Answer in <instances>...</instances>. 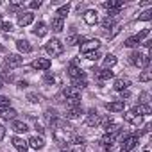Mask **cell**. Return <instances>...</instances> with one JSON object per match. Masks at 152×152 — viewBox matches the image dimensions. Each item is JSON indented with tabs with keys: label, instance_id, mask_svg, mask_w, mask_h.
<instances>
[{
	"label": "cell",
	"instance_id": "cell-29",
	"mask_svg": "<svg viewBox=\"0 0 152 152\" xmlns=\"http://www.w3.org/2000/svg\"><path fill=\"white\" fill-rule=\"evenodd\" d=\"M83 41V38L79 36V34H70L68 38H66V45H77V43H81Z\"/></svg>",
	"mask_w": 152,
	"mask_h": 152
},
{
	"label": "cell",
	"instance_id": "cell-45",
	"mask_svg": "<svg viewBox=\"0 0 152 152\" xmlns=\"http://www.w3.org/2000/svg\"><path fill=\"white\" fill-rule=\"evenodd\" d=\"M129 97H131L129 90H124V91H122V100H124V99H129Z\"/></svg>",
	"mask_w": 152,
	"mask_h": 152
},
{
	"label": "cell",
	"instance_id": "cell-1",
	"mask_svg": "<svg viewBox=\"0 0 152 152\" xmlns=\"http://www.w3.org/2000/svg\"><path fill=\"white\" fill-rule=\"evenodd\" d=\"M63 50H64V47H63V43L59 41V39H50L47 45H45V52L48 54V56H52V57H57V56H61L63 54Z\"/></svg>",
	"mask_w": 152,
	"mask_h": 152
},
{
	"label": "cell",
	"instance_id": "cell-41",
	"mask_svg": "<svg viewBox=\"0 0 152 152\" xmlns=\"http://www.w3.org/2000/svg\"><path fill=\"white\" fill-rule=\"evenodd\" d=\"M148 34H150V29H143V31H141V32H140V34H138L136 38H138V39L141 41V39H143V38H147Z\"/></svg>",
	"mask_w": 152,
	"mask_h": 152
},
{
	"label": "cell",
	"instance_id": "cell-6",
	"mask_svg": "<svg viewBox=\"0 0 152 152\" xmlns=\"http://www.w3.org/2000/svg\"><path fill=\"white\" fill-rule=\"evenodd\" d=\"M136 145H138V136H136V134H131V136H127V138L124 140V143H122V152H131Z\"/></svg>",
	"mask_w": 152,
	"mask_h": 152
},
{
	"label": "cell",
	"instance_id": "cell-5",
	"mask_svg": "<svg viewBox=\"0 0 152 152\" xmlns=\"http://www.w3.org/2000/svg\"><path fill=\"white\" fill-rule=\"evenodd\" d=\"M34 22V13L32 11H22L18 13V25L20 27H27Z\"/></svg>",
	"mask_w": 152,
	"mask_h": 152
},
{
	"label": "cell",
	"instance_id": "cell-28",
	"mask_svg": "<svg viewBox=\"0 0 152 152\" xmlns=\"http://www.w3.org/2000/svg\"><path fill=\"white\" fill-rule=\"evenodd\" d=\"M68 141L73 143V145H84V138H83L81 134H75V132H72V136H70Z\"/></svg>",
	"mask_w": 152,
	"mask_h": 152
},
{
	"label": "cell",
	"instance_id": "cell-47",
	"mask_svg": "<svg viewBox=\"0 0 152 152\" xmlns=\"http://www.w3.org/2000/svg\"><path fill=\"white\" fill-rule=\"evenodd\" d=\"M2 88H4V83H2V81H0V90H2Z\"/></svg>",
	"mask_w": 152,
	"mask_h": 152
},
{
	"label": "cell",
	"instance_id": "cell-25",
	"mask_svg": "<svg viewBox=\"0 0 152 152\" xmlns=\"http://www.w3.org/2000/svg\"><path fill=\"white\" fill-rule=\"evenodd\" d=\"M115 64H116V56H115V54H107V56L104 57V68L111 70Z\"/></svg>",
	"mask_w": 152,
	"mask_h": 152
},
{
	"label": "cell",
	"instance_id": "cell-50",
	"mask_svg": "<svg viewBox=\"0 0 152 152\" xmlns=\"http://www.w3.org/2000/svg\"><path fill=\"white\" fill-rule=\"evenodd\" d=\"M143 152H148V150H143Z\"/></svg>",
	"mask_w": 152,
	"mask_h": 152
},
{
	"label": "cell",
	"instance_id": "cell-31",
	"mask_svg": "<svg viewBox=\"0 0 152 152\" xmlns=\"http://www.w3.org/2000/svg\"><path fill=\"white\" fill-rule=\"evenodd\" d=\"M150 79H152V72L150 70H143L140 73V83H148Z\"/></svg>",
	"mask_w": 152,
	"mask_h": 152
},
{
	"label": "cell",
	"instance_id": "cell-30",
	"mask_svg": "<svg viewBox=\"0 0 152 152\" xmlns=\"http://www.w3.org/2000/svg\"><path fill=\"white\" fill-rule=\"evenodd\" d=\"M113 27H115V20L109 18V16H106V18L102 20V29H104V31H109V29H113Z\"/></svg>",
	"mask_w": 152,
	"mask_h": 152
},
{
	"label": "cell",
	"instance_id": "cell-9",
	"mask_svg": "<svg viewBox=\"0 0 152 152\" xmlns=\"http://www.w3.org/2000/svg\"><path fill=\"white\" fill-rule=\"evenodd\" d=\"M22 63H23V57L18 56V54H9L6 57V64L9 68H18V66H22Z\"/></svg>",
	"mask_w": 152,
	"mask_h": 152
},
{
	"label": "cell",
	"instance_id": "cell-7",
	"mask_svg": "<svg viewBox=\"0 0 152 152\" xmlns=\"http://www.w3.org/2000/svg\"><path fill=\"white\" fill-rule=\"evenodd\" d=\"M91 72L95 73V77H97V79H100V81H109V79H113V77H115V73H113L111 70H107V68H102V70H99V68L95 66Z\"/></svg>",
	"mask_w": 152,
	"mask_h": 152
},
{
	"label": "cell",
	"instance_id": "cell-49",
	"mask_svg": "<svg viewBox=\"0 0 152 152\" xmlns=\"http://www.w3.org/2000/svg\"><path fill=\"white\" fill-rule=\"evenodd\" d=\"M0 22H2V16H0Z\"/></svg>",
	"mask_w": 152,
	"mask_h": 152
},
{
	"label": "cell",
	"instance_id": "cell-27",
	"mask_svg": "<svg viewBox=\"0 0 152 152\" xmlns=\"http://www.w3.org/2000/svg\"><path fill=\"white\" fill-rule=\"evenodd\" d=\"M140 43H141V41H140L136 36H131V38H127V39H125V43H124V45H125L127 48H134V47H140Z\"/></svg>",
	"mask_w": 152,
	"mask_h": 152
},
{
	"label": "cell",
	"instance_id": "cell-24",
	"mask_svg": "<svg viewBox=\"0 0 152 152\" xmlns=\"http://www.w3.org/2000/svg\"><path fill=\"white\" fill-rule=\"evenodd\" d=\"M16 115H18V113H16L15 109H11V107H7V109H0V116H2L4 120H11V122H13V120L16 118Z\"/></svg>",
	"mask_w": 152,
	"mask_h": 152
},
{
	"label": "cell",
	"instance_id": "cell-13",
	"mask_svg": "<svg viewBox=\"0 0 152 152\" xmlns=\"http://www.w3.org/2000/svg\"><path fill=\"white\" fill-rule=\"evenodd\" d=\"M102 147L104 148H111L115 143H116V132H106V136L102 138Z\"/></svg>",
	"mask_w": 152,
	"mask_h": 152
},
{
	"label": "cell",
	"instance_id": "cell-3",
	"mask_svg": "<svg viewBox=\"0 0 152 152\" xmlns=\"http://www.w3.org/2000/svg\"><path fill=\"white\" fill-rule=\"evenodd\" d=\"M68 75H70L72 79H81V77H86L84 72H83V68L77 64V61H72V63L68 64Z\"/></svg>",
	"mask_w": 152,
	"mask_h": 152
},
{
	"label": "cell",
	"instance_id": "cell-39",
	"mask_svg": "<svg viewBox=\"0 0 152 152\" xmlns=\"http://www.w3.org/2000/svg\"><path fill=\"white\" fill-rule=\"evenodd\" d=\"M27 99H29L31 102H34V104L41 100V97H39V95H36V93H29V95H27Z\"/></svg>",
	"mask_w": 152,
	"mask_h": 152
},
{
	"label": "cell",
	"instance_id": "cell-4",
	"mask_svg": "<svg viewBox=\"0 0 152 152\" xmlns=\"http://www.w3.org/2000/svg\"><path fill=\"white\" fill-rule=\"evenodd\" d=\"M31 66H32L34 70H38V72H45V70H48V68L52 66V61H50L48 57H38V59L32 61Z\"/></svg>",
	"mask_w": 152,
	"mask_h": 152
},
{
	"label": "cell",
	"instance_id": "cell-17",
	"mask_svg": "<svg viewBox=\"0 0 152 152\" xmlns=\"http://www.w3.org/2000/svg\"><path fill=\"white\" fill-rule=\"evenodd\" d=\"M81 115H83V107H81V106H79V107H68L66 113H64L66 120H75V118H79Z\"/></svg>",
	"mask_w": 152,
	"mask_h": 152
},
{
	"label": "cell",
	"instance_id": "cell-38",
	"mask_svg": "<svg viewBox=\"0 0 152 152\" xmlns=\"http://www.w3.org/2000/svg\"><path fill=\"white\" fill-rule=\"evenodd\" d=\"M2 31H4V32H11V31H13V23H11V22H4V23H2Z\"/></svg>",
	"mask_w": 152,
	"mask_h": 152
},
{
	"label": "cell",
	"instance_id": "cell-34",
	"mask_svg": "<svg viewBox=\"0 0 152 152\" xmlns=\"http://www.w3.org/2000/svg\"><path fill=\"white\" fill-rule=\"evenodd\" d=\"M136 116H138V113H136L134 109H131V111H127V113L124 115V120H125V122H129V124H132Z\"/></svg>",
	"mask_w": 152,
	"mask_h": 152
},
{
	"label": "cell",
	"instance_id": "cell-48",
	"mask_svg": "<svg viewBox=\"0 0 152 152\" xmlns=\"http://www.w3.org/2000/svg\"><path fill=\"white\" fill-rule=\"evenodd\" d=\"M2 50H4V47H2V45H0V52H2Z\"/></svg>",
	"mask_w": 152,
	"mask_h": 152
},
{
	"label": "cell",
	"instance_id": "cell-23",
	"mask_svg": "<svg viewBox=\"0 0 152 152\" xmlns=\"http://www.w3.org/2000/svg\"><path fill=\"white\" fill-rule=\"evenodd\" d=\"M129 86H131V81H129V79H116L113 88H115L116 91H124V90H127Z\"/></svg>",
	"mask_w": 152,
	"mask_h": 152
},
{
	"label": "cell",
	"instance_id": "cell-26",
	"mask_svg": "<svg viewBox=\"0 0 152 152\" xmlns=\"http://www.w3.org/2000/svg\"><path fill=\"white\" fill-rule=\"evenodd\" d=\"M134 111H136L138 115H150V113H152V106L145 102V104H140L138 107H134Z\"/></svg>",
	"mask_w": 152,
	"mask_h": 152
},
{
	"label": "cell",
	"instance_id": "cell-12",
	"mask_svg": "<svg viewBox=\"0 0 152 152\" xmlns=\"http://www.w3.org/2000/svg\"><path fill=\"white\" fill-rule=\"evenodd\" d=\"M86 125H88V127H97V125H100V115H99L95 109H91V111L88 113V116H86Z\"/></svg>",
	"mask_w": 152,
	"mask_h": 152
},
{
	"label": "cell",
	"instance_id": "cell-19",
	"mask_svg": "<svg viewBox=\"0 0 152 152\" xmlns=\"http://www.w3.org/2000/svg\"><path fill=\"white\" fill-rule=\"evenodd\" d=\"M16 48H18L22 54H29V52H32V45H31L27 39H18V41H16Z\"/></svg>",
	"mask_w": 152,
	"mask_h": 152
},
{
	"label": "cell",
	"instance_id": "cell-40",
	"mask_svg": "<svg viewBox=\"0 0 152 152\" xmlns=\"http://www.w3.org/2000/svg\"><path fill=\"white\" fill-rule=\"evenodd\" d=\"M22 6H23L22 2H13V4L9 6V11H13V13H15V11H18V9L22 7Z\"/></svg>",
	"mask_w": 152,
	"mask_h": 152
},
{
	"label": "cell",
	"instance_id": "cell-21",
	"mask_svg": "<svg viewBox=\"0 0 152 152\" xmlns=\"http://www.w3.org/2000/svg\"><path fill=\"white\" fill-rule=\"evenodd\" d=\"M13 147L16 148V150H20V152H27V148H29V145H27V141H23L22 138H18V136H15L13 140Z\"/></svg>",
	"mask_w": 152,
	"mask_h": 152
},
{
	"label": "cell",
	"instance_id": "cell-44",
	"mask_svg": "<svg viewBox=\"0 0 152 152\" xmlns=\"http://www.w3.org/2000/svg\"><path fill=\"white\" fill-rule=\"evenodd\" d=\"M4 136H6V127H4L2 124H0V141L4 140Z\"/></svg>",
	"mask_w": 152,
	"mask_h": 152
},
{
	"label": "cell",
	"instance_id": "cell-8",
	"mask_svg": "<svg viewBox=\"0 0 152 152\" xmlns=\"http://www.w3.org/2000/svg\"><path fill=\"white\" fill-rule=\"evenodd\" d=\"M99 47H100V41H99V39H88V41H84V43L81 45V52H83V54H86V52H95Z\"/></svg>",
	"mask_w": 152,
	"mask_h": 152
},
{
	"label": "cell",
	"instance_id": "cell-18",
	"mask_svg": "<svg viewBox=\"0 0 152 152\" xmlns=\"http://www.w3.org/2000/svg\"><path fill=\"white\" fill-rule=\"evenodd\" d=\"M27 145H29V147H32V148H36V150H41V148L45 147V141H43V138L32 136V138H29V140H27Z\"/></svg>",
	"mask_w": 152,
	"mask_h": 152
},
{
	"label": "cell",
	"instance_id": "cell-42",
	"mask_svg": "<svg viewBox=\"0 0 152 152\" xmlns=\"http://www.w3.org/2000/svg\"><path fill=\"white\" fill-rule=\"evenodd\" d=\"M45 83H47V84H54V83H56V79H54V75L47 73V75H45Z\"/></svg>",
	"mask_w": 152,
	"mask_h": 152
},
{
	"label": "cell",
	"instance_id": "cell-10",
	"mask_svg": "<svg viewBox=\"0 0 152 152\" xmlns=\"http://www.w3.org/2000/svg\"><path fill=\"white\" fill-rule=\"evenodd\" d=\"M63 95L66 97V100H73V99H81V91L73 86H64L63 88Z\"/></svg>",
	"mask_w": 152,
	"mask_h": 152
},
{
	"label": "cell",
	"instance_id": "cell-2",
	"mask_svg": "<svg viewBox=\"0 0 152 152\" xmlns=\"http://www.w3.org/2000/svg\"><path fill=\"white\" fill-rule=\"evenodd\" d=\"M131 59V64H134V66H148V63H150V57L148 56H145V54H141L140 50H136V52H132L131 56H129Z\"/></svg>",
	"mask_w": 152,
	"mask_h": 152
},
{
	"label": "cell",
	"instance_id": "cell-37",
	"mask_svg": "<svg viewBox=\"0 0 152 152\" xmlns=\"http://www.w3.org/2000/svg\"><path fill=\"white\" fill-rule=\"evenodd\" d=\"M9 106H11V100L4 95H0V109H7Z\"/></svg>",
	"mask_w": 152,
	"mask_h": 152
},
{
	"label": "cell",
	"instance_id": "cell-11",
	"mask_svg": "<svg viewBox=\"0 0 152 152\" xmlns=\"http://www.w3.org/2000/svg\"><path fill=\"white\" fill-rule=\"evenodd\" d=\"M106 107H107V111H111V113H122V111L125 109V100H113V102H107Z\"/></svg>",
	"mask_w": 152,
	"mask_h": 152
},
{
	"label": "cell",
	"instance_id": "cell-33",
	"mask_svg": "<svg viewBox=\"0 0 152 152\" xmlns=\"http://www.w3.org/2000/svg\"><path fill=\"white\" fill-rule=\"evenodd\" d=\"M138 20H140V22H148V20H152V9L143 11V13L138 16Z\"/></svg>",
	"mask_w": 152,
	"mask_h": 152
},
{
	"label": "cell",
	"instance_id": "cell-14",
	"mask_svg": "<svg viewBox=\"0 0 152 152\" xmlns=\"http://www.w3.org/2000/svg\"><path fill=\"white\" fill-rule=\"evenodd\" d=\"M83 18H84V22H86L88 25H95V23L99 22V16H97V11H93V9H88V11H84V15H83Z\"/></svg>",
	"mask_w": 152,
	"mask_h": 152
},
{
	"label": "cell",
	"instance_id": "cell-35",
	"mask_svg": "<svg viewBox=\"0 0 152 152\" xmlns=\"http://www.w3.org/2000/svg\"><path fill=\"white\" fill-rule=\"evenodd\" d=\"M73 88H77V90H83V88H86V77L73 79Z\"/></svg>",
	"mask_w": 152,
	"mask_h": 152
},
{
	"label": "cell",
	"instance_id": "cell-36",
	"mask_svg": "<svg viewBox=\"0 0 152 152\" xmlns=\"http://www.w3.org/2000/svg\"><path fill=\"white\" fill-rule=\"evenodd\" d=\"M68 13H70V4H66V6H61V7L57 9V13H56V15H57V16H61V18H64Z\"/></svg>",
	"mask_w": 152,
	"mask_h": 152
},
{
	"label": "cell",
	"instance_id": "cell-15",
	"mask_svg": "<svg viewBox=\"0 0 152 152\" xmlns=\"http://www.w3.org/2000/svg\"><path fill=\"white\" fill-rule=\"evenodd\" d=\"M50 27H52V31L54 32H61L63 29H64V18H61V16H54L52 18V22H50Z\"/></svg>",
	"mask_w": 152,
	"mask_h": 152
},
{
	"label": "cell",
	"instance_id": "cell-22",
	"mask_svg": "<svg viewBox=\"0 0 152 152\" xmlns=\"http://www.w3.org/2000/svg\"><path fill=\"white\" fill-rule=\"evenodd\" d=\"M47 31H48V29H47L45 22H38V23L34 25V31H32V32H34V36H38V38H43V36L47 34Z\"/></svg>",
	"mask_w": 152,
	"mask_h": 152
},
{
	"label": "cell",
	"instance_id": "cell-32",
	"mask_svg": "<svg viewBox=\"0 0 152 152\" xmlns=\"http://www.w3.org/2000/svg\"><path fill=\"white\" fill-rule=\"evenodd\" d=\"M84 59H88V61H99V59H100V52H99V50H95V52H86V54H84Z\"/></svg>",
	"mask_w": 152,
	"mask_h": 152
},
{
	"label": "cell",
	"instance_id": "cell-16",
	"mask_svg": "<svg viewBox=\"0 0 152 152\" xmlns=\"http://www.w3.org/2000/svg\"><path fill=\"white\" fill-rule=\"evenodd\" d=\"M122 6H124L122 0H109V2H104V4H102V7L107 9V11H120Z\"/></svg>",
	"mask_w": 152,
	"mask_h": 152
},
{
	"label": "cell",
	"instance_id": "cell-43",
	"mask_svg": "<svg viewBox=\"0 0 152 152\" xmlns=\"http://www.w3.org/2000/svg\"><path fill=\"white\" fill-rule=\"evenodd\" d=\"M39 6H41L39 0H34V2H31V4H29V7H31V9H38Z\"/></svg>",
	"mask_w": 152,
	"mask_h": 152
},
{
	"label": "cell",
	"instance_id": "cell-20",
	"mask_svg": "<svg viewBox=\"0 0 152 152\" xmlns=\"http://www.w3.org/2000/svg\"><path fill=\"white\" fill-rule=\"evenodd\" d=\"M11 129L15 132H27L29 131V125L25 122H20V120H13L11 122Z\"/></svg>",
	"mask_w": 152,
	"mask_h": 152
},
{
	"label": "cell",
	"instance_id": "cell-46",
	"mask_svg": "<svg viewBox=\"0 0 152 152\" xmlns=\"http://www.w3.org/2000/svg\"><path fill=\"white\" fill-rule=\"evenodd\" d=\"M18 86H20V88H25V86H27V83H25V81H20V83H18Z\"/></svg>",
	"mask_w": 152,
	"mask_h": 152
}]
</instances>
